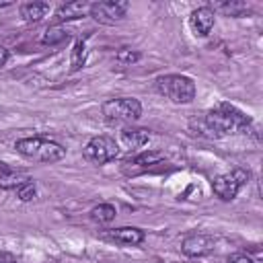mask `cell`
<instances>
[{
	"label": "cell",
	"mask_w": 263,
	"mask_h": 263,
	"mask_svg": "<svg viewBox=\"0 0 263 263\" xmlns=\"http://www.w3.org/2000/svg\"><path fill=\"white\" fill-rule=\"evenodd\" d=\"M205 125L214 138L230 134H249L251 117L230 103H220L216 109L205 113Z\"/></svg>",
	"instance_id": "6da1fadb"
},
{
	"label": "cell",
	"mask_w": 263,
	"mask_h": 263,
	"mask_svg": "<svg viewBox=\"0 0 263 263\" xmlns=\"http://www.w3.org/2000/svg\"><path fill=\"white\" fill-rule=\"evenodd\" d=\"M14 148L21 156H25L29 160H37V162H58L66 156V148H62L58 142L41 138V136L16 140Z\"/></svg>",
	"instance_id": "7a4b0ae2"
},
{
	"label": "cell",
	"mask_w": 263,
	"mask_h": 263,
	"mask_svg": "<svg viewBox=\"0 0 263 263\" xmlns=\"http://www.w3.org/2000/svg\"><path fill=\"white\" fill-rule=\"evenodd\" d=\"M156 88L168 101L179 103V105H187L195 99V82L189 76H183V74L158 76L156 78Z\"/></svg>",
	"instance_id": "3957f363"
},
{
	"label": "cell",
	"mask_w": 263,
	"mask_h": 263,
	"mask_svg": "<svg viewBox=\"0 0 263 263\" xmlns=\"http://www.w3.org/2000/svg\"><path fill=\"white\" fill-rule=\"evenodd\" d=\"M105 119L109 121H136L142 115V103L138 99L121 97V99H109L101 107Z\"/></svg>",
	"instance_id": "277c9868"
},
{
	"label": "cell",
	"mask_w": 263,
	"mask_h": 263,
	"mask_svg": "<svg viewBox=\"0 0 263 263\" xmlns=\"http://www.w3.org/2000/svg\"><path fill=\"white\" fill-rule=\"evenodd\" d=\"M119 156V144L111 136H95L84 146V158L92 164H107Z\"/></svg>",
	"instance_id": "5b68a950"
},
{
	"label": "cell",
	"mask_w": 263,
	"mask_h": 263,
	"mask_svg": "<svg viewBox=\"0 0 263 263\" xmlns=\"http://www.w3.org/2000/svg\"><path fill=\"white\" fill-rule=\"evenodd\" d=\"M249 177H251V173L247 168H232L230 173L218 175L212 183V189L220 199L232 201L236 197V193L240 191V187L249 181Z\"/></svg>",
	"instance_id": "8992f818"
},
{
	"label": "cell",
	"mask_w": 263,
	"mask_h": 263,
	"mask_svg": "<svg viewBox=\"0 0 263 263\" xmlns=\"http://www.w3.org/2000/svg\"><path fill=\"white\" fill-rule=\"evenodd\" d=\"M127 2L125 0H105V2H92L90 4V16L103 25H113L121 21L127 12Z\"/></svg>",
	"instance_id": "52a82bcc"
},
{
	"label": "cell",
	"mask_w": 263,
	"mask_h": 263,
	"mask_svg": "<svg viewBox=\"0 0 263 263\" xmlns=\"http://www.w3.org/2000/svg\"><path fill=\"white\" fill-rule=\"evenodd\" d=\"M181 251L187 257H203L214 251V238L208 234H189L183 238Z\"/></svg>",
	"instance_id": "ba28073f"
},
{
	"label": "cell",
	"mask_w": 263,
	"mask_h": 263,
	"mask_svg": "<svg viewBox=\"0 0 263 263\" xmlns=\"http://www.w3.org/2000/svg\"><path fill=\"white\" fill-rule=\"evenodd\" d=\"M214 21H216V14L212 12L210 6H199L191 12L189 16V27L191 31L197 35V37H205L210 35V31L214 29Z\"/></svg>",
	"instance_id": "9c48e42d"
},
{
	"label": "cell",
	"mask_w": 263,
	"mask_h": 263,
	"mask_svg": "<svg viewBox=\"0 0 263 263\" xmlns=\"http://www.w3.org/2000/svg\"><path fill=\"white\" fill-rule=\"evenodd\" d=\"M90 12V2H84V0H74V2H68V4H62L58 10H55V18L60 23H66V21H76V18H82Z\"/></svg>",
	"instance_id": "30bf717a"
},
{
	"label": "cell",
	"mask_w": 263,
	"mask_h": 263,
	"mask_svg": "<svg viewBox=\"0 0 263 263\" xmlns=\"http://www.w3.org/2000/svg\"><path fill=\"white\" fill-rule=\"evenodd\" d=\"M109 238H113L115 242L119 245H142L146 234L144 230L140 228H134V226H121V228H115V230H109Z\"/></svg>",
	"instance_id": "8fae6325"
},
{
	"label": "cell",
	"mask_w": 263,
	"mask_h": 263,
	"mask_svg": "<svg viewBox=\"0 0 263 263\" xmlns=\"http://www.w3.org/2000/svg\"><path fill=\"white\" fill-rule=\"evenodd\" d=\"M150 140V132L144 127H127L121 132V142L127 148H142Z\"/></svg>",
	"instance_id": "7c38bea8"
},
{
	"label": "cell",
	"mask_w": 263,
	"mask_h": 263,
	"mask_svg": "<svg viewBox=\"0 0 263 263\" xmlns=\"http://www.w3.org/2000/svg\"><path fill=\"white\" fill-rule=\"evenodd\" d=\"M47 12H49V4L47 2H25L21 6V16L27 23H39Z\"/></svg>",
	"instance_id": "4fadbf2b"
},
{
	"label": "cell",
	"mask_w": 263,
	"mask_h": 263,
	"mask_svg": "<svg viewBox=\"0 0 263 263\" xmlns=\"http://www.w3.org/2000/svg\"><path fill=\"white\" fill-rule=\"evenodd\" d=\"M27 181H31L27 173L10 168V171H6V173L0 175V189H4V191H10V189L16 191V189H18L23 183H27Z\"/></svg>",
	"instance_id": "5bb4252c"
},
{
	"label": "cell",
	"mask_w": 263,
	"mask_h": 263,
	"mask_svg": "<svg viewBox=\"0 0 263 263\" xmlns=\"http://www.w3.org/2000/svg\"><path fill=\"white\" fill-rule=\"evenodd\" d=\"M212 12H222L226 16H240L242 12H247V2H240V0H226V2H216L210 6Z\"/></svg>",
	"instance_id": "9a60e30c"
},
{
	"label": "cell",
	"mask_w": 263,
	"mask_h": 263,
	"mask_svg": "<svg viewBox=\"0 0 263 263\" xmlns=\"http://www.w3.org/2000/svg\"><path fill=\"white\" fill-rule=\"evenodd\" d=\"M86 62V41L78 39L74 41L72 53H70V72H78Z\"/></svg>",
	"instance_id": "2e32d148"
},
{
	"label": "cell",
	"mask_w": 263,
	"mask_h": 263,
	"mask_svg": "<svg viewBox=\"0 0 263 263\" xmlns=\"http://www.w3.org/2000/svg\"><path fill=\"white\" fill-rule=\"evenodd\" d=\"M115 216H117V210L111 203H99L90 210V218L99 224H109L111 220H115Z\"/></svg>",
	"instance_id": "e0dca14e"
},
{
	"label": "cell",
	"mask_w": 263,
	"mask_h": 263,
	"mask_svg": "<svg viewBox=\"0 0 263 263\" xmlns=\"http://www.w3.org/2000/svg\"><path fill=\"white\" fill-rule=\"evenodd\" d=\"M160 160H162L160 152H144V154H138L132 160H125V164H132V166H138L140 171H144V168H148L152 164H158Z\"/></svg>",
	"instance_id": "ac0fdd59"
},
{
	"label": "cell",
	"mask_w": 263,
	"mask_h": 263,
	"mask_svg": "<svg viewBox=\"0 0 263 263\" xmlns=\"http://www.w3.org/2000/svg\"><path fill=\"white\" fill-rule=\"evenodd\" d=\"M66 39H68V31H66L64 27H60V25L49 27V29L43 33V37H41L43 45H60V43H64Z\"/></svg>",
	"instance_id": "d6986e66"
},
{
	"label": "cell",
	"mask_w": 263,
	"mask_h": 263,
	"mask_svg": "<svg viewBox=\"0 0 263 263\" xmlns=\"http://www.w3.org/2000/svg\"><path fill=\"white\" fill-rule=\"evenodd\" d=\"M140 58H142V53H140L138 49H129V47H123V49H119V51L115 53V60H117L119 64H123V66H132V64H136Z\"/></svg>",
	"instance_id": "ffe728a7"
},
{
	"label": "cell",
	"mask_w": 263,
	"mask_h": 263,
	"mask_svg": "<svg viewBox=\"0 0 263 263\" xmlns=\"http://www.w3.org/2000/svg\"><path fill=\"white\" fill-rule=\"evenodd\" d=\"M14 193H16V197H18L21 201H31V199H35V195H37V187H35L33 181H27V183H23Z\"/></svg>",
	"instance_id": "44dd1931"
},
{
	"label": "cell",
	"mask_w": 263,
	"mask_h": 263,
	"mask_svg": "<svg viewBox=\"0 0 263 263\" xmlns=\"http://www.w3.org/2000/svg\"><path fill=\"white\" fill-rule=\"evenodd\" d=\"M228 263H253V259L247 257V255H234V257L228 259Z\"/></svg>",
	"instance_id": "7402d4cb"
},
{
	"label": "cell",
	"mask_w": 263,
	"mask_h": 263,
	"mask_svg": "<svg viewBox=\"0 0 263 263\" xmlns=\"http://www.w3.org/2000/svg\"><path fill=\"white\" fill-rule=\"evenodd\" d=\"M6 62H8V49L0 45V68H4V66H6Z\"/></svg>",
	"instance_id": "603a6c76"
},
{
	"label": "cell",
	"mask_w": 263,
	"mask_h": 263,
	"mask_svg": "<svg viewBox=\"0 0 263 263\" xmlns=\"http://www.w3.org/2000/svg\"><path fill=\"white\" fill-rule=\"evenodd\" d=\"M10 168H12V166H8L6 162H0V175H2V173H6V171H10Z\"/></svg>",
	"instance_id": "cb8c5ba5"
},
{
	"label": "cell",
	"mask_w": 263,
	"mask_h": 263,
	"mask_svg": "<svg viewBox=\"0 0 263 263\" xmlns=\"http://www.w3.org/2000/svg\"><path fill=\"white\" fill-rule=\"evenodd\" d=\"M0 263H14V261H0Z\"/></svg>",
	"instance_id": "d4e9b609"
}]
</instances>
